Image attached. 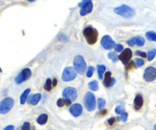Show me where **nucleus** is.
Segmentation results:
<instances>
[{
  "instance_id": "f257e3e1",
  "label": "nucleus",
  "mask_w": 156,
  "mask_h": 130,
  "mask_svg": "<svg viewBox=\"0 0 156 130\" xmlns=\"http://www.w3.org/2000/svg\"><path fill=\"white\" fill-rule=\"evenodd\" d=\"M83 35L86 40L87 43L90 45H93L97 42L98 37V30L92 27H87L83 30Z\"/></svg>"
},
{
  "instance_id": "f03ea898",
  "label": "nucleus",
  "mask_w": 156,
  "mask_h": 130,
  "mask_svg": "<svg viewBox=\"0 0 156 130\" xmlns=\"http://www.w3.org/2000/svg\"><path fill=\"white\" fill-rule=\"evenodd\" d=\"M113 11L118 15H120L122 17L125 18H130L133 17L135 15V11L131 7L126 5H122L120 6L117 7L113 9Z\"/></svg>"
},
{
  "instance_id": "7ed1b4c3",
  "label": "nucleus",
  "mask_w": 156,
  "mask_h": 130,
  "mask_svg": "<svg viewBox=\"0 0 156 130\" xmlns=\"http://www.w3.org/2000/svg\"><path fill=\"white\" fill-rule=\"evenodd\" d=\"M84 104L86 110L89 112L94 111L96 108L95 96L90 91L86 92L84 95Z\"/></svg>"
},
{
  "instance_id": "20e7f679",
  "label": "nucleus",
  "mask_w": 156,
  "mask_h": 130,
  "mask_svg": "<svg viewBox=\"0 0 156 130\" xmlns=\"http://www.w3.org/2000/svg\"><path fill=\"white\" fill-rule=\"evenodd\" d=\"M73 65L75 69L78 74L82 75L85 73V70H86L87 65L85 63V59L83 58L82 56L78 55L74 58L73 60Z\"/></svg>"
},
{
  "instance_id": "39448f33",
  "label": "nucleus",
  "mask_w": 156,
  "mask_h": 130,
  "mask_svg": "<svg viewBox=\"0 0 156 130\" xmlns=\"http://www.w3.org/2000/svg\"><path fill=\"white\" fill-rule=\"evenodd\" d=\"M15 101L13 98H5L0 101V114H6L11 110L14 106Z\"/></svg>"
},
{
  "instance_id": "423d86ee",
  "label": "nucleus",
  "mask_w": 156,
  "mask_h": 130,
  "mask_svg": "<svg viewBox=\"0 0 156 130\" xmlns=\"http://www.w3.org/2000/svg\"><path fill=\"white\" fill-rule=\"evenodd\" d=\"M78 72H76L75 68L72 66H67L64 69L62 75V79L63 82H71L76 78Z\"/></svg>"
},
{
  "instance_id": "0eeeda50",
  "label": "nucleus",
  "mask_w": 156,
  "mask_h": 130,
  "mask_svg": "<svg viewBox=\"0 0 156 130\" xmlns=\"http://www.w3.org/2000/svg\"><path fill=\"white\" fill-rule=\"evenodd\" d=\"M78 96V92L75 88L67 87L63 91V97L64 99L70 100L71 102L75 101Z\"/></svg>"
},
{
  "instance_id": "6e6552de",
  "label": "nucleus",
  "mask_w": 156,
  "mask_h": 130,
  "mask_svg": "<svg viewBox=\"0 0 156 130\" xmlns=\"http://www.w3.org/2000/svg\"><path fill=\"white\" fill-rule=\"evenodd\" d=\"M31 76V70L29 68H25L20 72L15 78V82L17 85H20L24 82L27 81Z\"/></svg>"
},
{
  "instance_id": "1a4fd4ad",
  "label": "nucleus",
  "mask_w": 156,
  "mask_h": 130,
  "mask_svg": "<svg viewBox=\"0 0 156 130\" xmlns=\"http://www.w3.org/2000/svg\"><path fill=\"white\" fill-rule=\"evenodd\" d=\"M143 78L145 82H152L156 79V68L152 66H149L145 69Z\"/></svg>"
},
{
  "instance_id": "9d476101",
  "label": "nucleus",
  "mask_w": 156,
  "mask_h": 130,
  "mask_svg": "<svg viewBox=\"0 0 156 130\" xmlns=\"http://www.w3.org/2000/svg\"><path fill=\"white\" fill-rule=\"evenodd\" d=\"M101 44L105 50H111L115 46V42L109 35H105L101 40Z\"/></svg>"
},
{
  "instance_id": "9b49d317",
  "label": "nucleus",
  "mask_w": 156,
  "mask_h": 130,
  "mask_svg": "<svg viewBox=\"0 0 156 130\" xmlns=\"http://www.w3.org/2000/svg\"><path fill=\"white\" fill-rule=\"evenodd\" d=\"M132 50H130V48H126L124 50H123V52L121 53V54L119 55L118 59L121 61L123 64L124 65H127L128 63H130V59L132 58Z\"/></svg>"
},
{
  "instance_id": "f8f14e48",
  "label": "nucleus",
  "mask_w": 156,
  "mask_h": 130,
  "mask_svg": "<svg viewBox=\"0 0 156 130\" xmlns=\"http://www.w3.org/2000/svg\"><path fill=\"white\" fill-rule=\"evenodd\" d=\"M83 108L80 104H74L70 107V113L75 117H78L82 113Z\"/></svg>"
},
{
  "instance_id": "ddd939ff",
  "label": "nucleus",
  "mask_w": 156,
  "mask_h": 130,
  "mask_svg": "<svg viewBox=\"0 0 156 130\" xmlns=\"http://www.w3.org/2000/svg\"><path fill=\"white\" fill-rule=\"evenodd\" d=\"M126 43L131 46H133L134 45H136L138 46H142L145 44V39L141 36H137L131 38L130 40H127Z\"/></svg>"
},
{
  "instance_id": "4468645a",
  "label": "nucleus",
  "mask_w": 156,
  "mask_h": 130,
  "mask_svg": "<svg viewBox=\"0 0 156 130\" xmlns=\"http://www.w3.org/2000/svg\"><path fill=\"white\" fill-rule=\"evenodd\" d=\"M115 83V79L111 77V72H107L104 73V78L103 81V84L106 88H111Z\"/></svg>"
},
{
  "instance_id": "2eb2a0df",
  "label": "nucleus",
  "mask_w": 156,
  "mask_h": 130,
  "mask_svg": "<svg viewBox=\"0 0 156 130\" xmlns=\"http://www.w3.org/2000/svg\"><path fill=\"white\" fill-rule=\"evenodd\" d=\"M92 9H93L92 2H88V3L84 5L82 7H81L79 13H80L81 16H85V15H88V14L91 13V11H92Z\"/></svg>"
},
{
  "instance_id": "dca6fc26",
  "label": "nucleus",
  "mask_w": 156,
  "mask_h": 130,
  "mask_svg": "<svg viewBox=\"0 0 156 130\" xmlns=\"http://www.w3.org/2000/svg\"><path fill=\"white\" fill-rule=\"evenodd\" d=\"M41 99V94L37 93L34 94H32V95H30V97H28L27 101H28V103L29 104H31V105L34 106V105H37V104L39 103Z\"/></svg>"
},
{
  "instance_id": "f3484780",
  "label": "nucleus",
  "mask_w": 156,
  "mask_h": 130,
  "mask_svg": "<svg viewBox=\"0 0 156 130\" xmlns=\"http://www.w3.org/2000/svg\"><path fill=\"white\" fill-rule=\"evenodd\" d=\"M143 105V98L140 94H137L134 99V108L136 110H139L142 108Z\"/></svg>"
},
{
  "instance_id": "a211bd4d",
  "label": "nucleus",
  "mask_w": 156,
  "mask_h": 130,
  "mask_svg": "<svg viewBox=\"0 0 156 130\" xmlns=\"http://www.w3.org/2000/svg\"><path fill=\"white\" fill-rule=\"evenodd\" d=\"M30 92V88H27L26 90H24V92L22 94V95L20 97V103L21 104H25V102L27 101L28 98L29 94Z\"/></svg>"
},
{
  "instance_id": "6ab92c4d",
  "label": "nucleus",
  "mask_w": 156,
  "mask_h": 130,
  "mask_svg": "<svg viewBox=\"0 0 156 130\" xmlns=\"http://www.w3.org/2000/svg\"><path fill=\"white\" fill-rule=\"evenodd\" d=\"M48 120V116L46 113H42L39 117H37V123L39 125H44L47 123V122Z\"/></svg>"
},
{
  "instance_id": "aec40b11",
  "label": "nucleus",
  "mask_w": 156,
  "mask_h": 130,
  "mask_svg": "<svg viewBox=\"0 0 156 130\" xmlns=\"http://www.w3.org/2000/svg\"><path fill=\"white\" fill-rule=\"evenodd\" d=\"M145 37L149 41L156 42V32H155V31H152V30L148 31L145 34Z\"/></svg>"
},
{
  "instance_id": "412c9836",
  "label": "nucleus",
  "mask_w": 156,
  "mask_h": 130,
  "mask_svg": "<svg viewBox=\"0 0 156 130\" xmlns=\"http://www.w3.org/2000/svg\"><path fill=\"white\" fill-rule=\"evenodd\" d=\"M97 69H98V78H99V79H102L103 76L104 75V72H105V70H106V67H105L104 65H98V66H97Z\"/></svg>"
},
{
  "instance_id": "4be33fe9",
  "label": "nucleus",
  "mask_w": 156,
  "mask_h": 130,
  "mask_svg": "<svg viewBox=\"0 0 156 130\" xmlns=\"http://www.w3.org/2000/svg\"><path fill=\"white\" fill-rule=\"evenodd\" d=\"M88 88H89V89H90V90L92 91H98V88H99V86H98V82L96 80L91 81V82H89Z\"/></svg>"
},
{
  "instance_id": "5701e85b",
  "label": "nucleus",
  "mask_w": 156,
  "mask_h": 130,
  "mask_svg": "<svg viewBox=\"0 0 156 130\" xmlns=\"http://www.w3.org/2000/svg\"><path fill=\"white\" fill-rule=\"evenodd\" d=\"M156 56V49H152V50H149L147 53V58L149 61L153 60V59Z\"/></svg>"
},
{
  "instance_id": "b1692460",
  "label": "nucleus",
  "mask_w": 156,
  "mask_h": 130,
  "mask_svg": "<svg viewBox=\"0 0 156 130\" xmlns=\"http://www.w3.org/2000/svg\"><path fill=\"white\" fill-rule=\"evenodd\" d=\"M53 88V84H52V81L50 78H47V81H46L45 85H44V89H45L46 91H50L52 90Z\"/></svg>"
},
{
  "instance_id": "393cba45",
  "label": "nucleus",
  "mask_w": 156,
  "mask_h": 130,
  "mask_svg": "<svg viewBox=\"0 0 156 130\" xmlns=\"http://www.w3.org/2000/svg\"><path fill=\"white\" fill-rule=\"evenodd\" d=\"M105 104H106V101L103 98H98V108L99 110H101L102 109L104 108V106H105Z\"/></svg>"
},
{
  "instance_id": "a878e982",
  "label": "nucleus",
  "mask_w": 156,
  "mask_h": 130,
  "mask_svg": "<svg viewBox=\"0 0 156 130\" xmlns=\"http://www.w3.org/2000/svg\"><path fill=\"white\" fill-rule=\"evenodd\" d=\"M107 57H108V59H111V60L113 61V63H115V62H117V59H118V57H117V55L115 54V53L113 52H110L107 54Z\"/></svg>"
},
{
  "instance_id": "bb28decb",
  "label": "nucleus",
  "mask_w": 156,
  "mask_h": 130,
  "mask_svg": "<svg viewBox=\"0 0 156 130\" xmlns=\"http://www.w3.org/2000/svg\"><path fill=\"white\" fill-rule=\"evenodd\" d=\"M135 64H136V67H141V66H142L144 64H145V62H144V60L143 59H135V61H134Z\"/></svg>"
},
{
  "instance_id": "cd10ccee",
  "label": "nucleus",
  "mask_w": 156,
  "mask_h": 130,
  "mask_svg": "<svg viewBox=\"0 0 156 130\" xmlns=\"http://www.w3.org/2000/svg\"><path fill=\"white\" fill-rule=\"evenodd\" d=\"M115 113L117 114H121L124 113V107L122 105H118L115 107Z\"/></svg>"
},
{
  "instance_id": "c85d7f7f",
  "label": "nucleus",
  "mask_w": 156,
  "mask_h": 130,
  "mask_svg": "<svg viewBox=\"0 0 156 130\" xmlns=\"http://www.w3.org/2000/svg\"><path fill=\"white\" fill-rule=\"evenodd\" d=\"M94 72H95V68H94L93 66H89L86 72L87 77H88V78H91V76L93 75Z\"/></svg>"
},
{
  "instance_id": "c756f323",
  "label": "nucleus",
  "mask_w": 156,
  "mask_h": 130,
  "mask_svg": "<svg viewBox=\"0 0 156 130\" xmlns=\"http://www.w3.org/2000/svg\"><path fill=\"white\" fill-rule=\"evenodd\" d=\"M57 106L59 107H63L64 105H66V100L64 98H59L57 102Z\"/></svg>"
},
{
  "instance_id": "7c9ffc66",
  "label": "nucleus",
  "mask_w": 156,
  "mask_h": 130,
  "mask_svg": "<svg viewBox=\"0 0 156 130\" xmlns=\"http://www.w3.org/2000/svg\"><path fill=\"white\" fill-rule=\"evenodd\" d=\"M30 124L28 122H25L23 123L22 126L21 130H30Z\"/></svg>"
},
{
  "instance_id": "2f4dec72",
  "label": "nucleus",
  "mask_w": 156,
  "mask_h": 130,
  "mask_svg": "<svg viewBox=\"0 0 156 130\" xmlns=\"http://www.w3.org/2000/svg\"><path fill=\"white\" fill-rule=\"evenodd\" d=\"M114 50L116 52H123L124 50V46L121 44H116L114 46Z\"/></svg>"
},
{
  "instance_id": "473e14b6",
  "label": "nucleus",
  "mask_w": 156,
  "mask_h": 130,
  "mask_svg": "<svg viewBox=\"0 0 156 130\" xmlns=\"http://www.w3.org/2000/svg\"><path fill=\"white\" fill-rule=\"evenodd\" d=\"M120 119H121L123 122H126V120H127V118H128V113H126V112H124V113H121L120 114Z\"/></svg>"
},
{
  "instance_id": "72a5a7b5",
  "label": "nucleus",
  "mask_w": 156,
  "mask_h": 130,
  "mask_svg": "<svg viewBox=\"0 0 156 130\" xmlns=\"http://www.w3.org/2000/svg\"><path fill=\"white\" fill-rule=\"evenodd\" d=\"M136 55H137V56H140V57H143V58L147 57V54H146L145 52H142V51H140V50H137L136 52Z\"/></svg>"
},
{
  "instance_id": "f704fd0d",
  "label": "nucleus",
  "mask_w": 156,
  "mask_h": 130,
  "mask_svg": "<svg viewBox=\"0 0 156 130\" xmlns=\"http://www.w3.org/2000/svg\"><path fill=\"white\" fill-rule=\"evenodd\" d=\"M116 120H117V118H115V117H111V118H110V119L107 120V122H108L109 125L112 126V125H113V124L115 123Z\"/></svg>"
},
{
  "instance_id": "c9c22d12",
  "label": "nucleus",
  "mask_w": 156,
  "mask_h": 130,
  "mask_svg": "<svg viewBox=\"0 0 156 130\" xmlns=\"http://www.w3.org/2000/svg\"><path fill=\"white\" fill-rule=\"evenodd\" d=\"M91 0H82V2L80 3H78V6L82 7L84 5L87 4V3H88V2H91Z\"/></svg>"
},
{
  "instance_id": "e433bc0d",
  "label": "nucleus",
  "mask_w": 156,
  "mask_h": 130,
  "mask_svg": "<svg viewBox=\"0 0 156 130\" xmlns=\"http://www.w3.org/2000/svg\"><path fill=\"white\" fill-rule=\"evenodd\" d=\"M134 63H133V62H130V63L126 65V69H130L133 67V66H134Z\"/></svg>"
},
{
  "instance_id": "4c0bfd02",
  "label": "nucleus",
  "mask_w": 156,
  "mask_h": 130,
  "mask_svg": "<svg viewBox=\"0 0 156 130\" xmlns=\"http://www.w3.org/2000/svg\"><path fill=\"white\" fill-rule=\"evenodd\" d=\"M107 113V110H101L100 111L99 113H98V115L99 116H105Z\"/></svg>"
},
{
  "instance_id": "58836bf2",
  "label": "nucleus",
  "mask_w": 156,
  "mask_h": 130,
  "mask_svg": "<svg viewBox=\"0 0 156 130\" xmlns=\"http://www.w3.org/2000/svg\"><path fill=\"white\" fill-rule=\"evenodd\" d=\"M3 130H15V127L12 125H9V126H7L5 128H4Z\"/></svg>"
},
{
  "instance_id": "ea45409f",
  "label": "nucleus",
  "mask_w": 156,
  "mask_h": 130,
  "mask_svg": "<svg viewBox=\"0 0 156 130\" xmlns=\"http://www.w3.org/2000/svg\"><path fill=\"white\" fill-rule=\"evenodd\" d=\"M52 84H53V87L57 86V78H53V82H52Z\"/></svg>"
},
{
  "instance_id": "a19ab883",
  "label": "nucleus",
  "mask_w": 156,
  "mask_h": 130,
  "mask_svg": "<svg viewBox=\"0 0 156 130\" xmlns=\"http://www.w3.org/2000/svg\"><path fill=\"white\" fill-rule=\"evenodd\" d=\"M28 1L30 2H34V1H36V0H28Z\"/></svg>"
},
{
  "instance_id": "79ce46f5",
  "label": "nucleus",
  "mask_w": 156,
  "mask_h": 130,
  "mask_svg": "<svg viewBox=\"0 0 156 130\" xmlns=\"http://www.w3.org/2000/svg\"><path fill=\"white\" fill-rule=\"evenodd\" d=\"M153 129H154V130H156V124L154 126V128H153Z\"/></svg>"
},
{
  "instance_id": "37998d69",
  "label": "nucleus",
  "mask_w": 156,
  "mask_h": 130,
  "mask_svg": "<svg viewBox=\"0 0 156 130\" xmlns=\"http://www.w3.org/2000/svg\"><path fill=\"white\" fill-rule=\"evenodd\" d=\"M1 72H2V69H1V67H0V73H1Z\"/></svg>"
}]
</instances>
